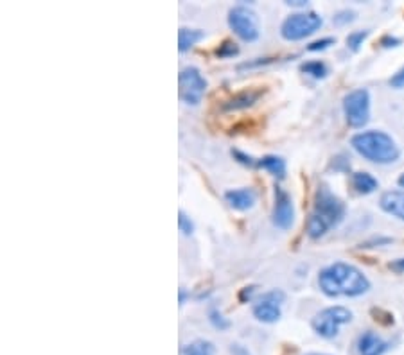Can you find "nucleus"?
<instances>
[{
  "label": "nucleus",
  "instance_id": "nucleus-14",
  "mask_svg": "<svg viewBox=\"0 0 404 355\" xmlns=\"http://www.w3.org/2000/svg\"><path fill=\"white\" fill-rule=\"evenodd\" d=\"M259 169H264V171H268L269 174L278 178V180H283L284 176H286V162L277 155H266L259 158Z\"/></svg>",
  "mask_w": 404,
  "mask_h": 355
},
{
  "label": "nucleus",
  "instance_id": "nucleus-31",
  "mask_svg": "<svg viewBox=\"0 0 404 355\" xmlns=\"http://www.w3.org/2000/svg\"><path fill=\"white\" fill-rule=\"evenodd\" d=\"M187 298H189V293L186 291V287L178 289V301H180V305H186Z\"/></svg>",
  "mask_w": 404,
  "mask_h": 355
},
{
  "label": "nucleus",
  "instance_id": "nucleus-7",
  "mask_svg": "<svg viewBox=\"0 0 404 355\" xmlns=\"http://www.w3.org/2000/svg\"><path fill=\"white\" fill-rule=\"evenodd\" d=\"M350 319H352V312H350L349 309H345V307L336 305L320 310V312L313 318L311 326L313 331L318 335H322V338L333 339L336 338L338 332H340V326L349 323Z\"/></svg>",
  "mask_w": 404,
  "mask_h": 355
},
{
  "label": "nucleus",
  "instance_id": "nucleus-32",
  "mask_svg": "<svg viewBox=\"0 0 404 355\" xmlns=\"http://www.w3.org/2000/svg\"><path fill=\"white\" fill-rule=\"evenodd\" d=\"M390 269H394V271H404V259H399L396 260V262L390 264Z\"/></svg>",
  "mask_w": 404,
  "mask_h": 355
},
{
  "label": "nucleus",
  "instance_id": "nucleus-35",
  "mask_svg": "<svg viewBox=\"0 0 404 355\" xmlns=\"http://www.w3.org/2000/svg\"><path fill=\"white\" fill-rule=\"evenodd\" d=\"M387 348H388V345H387V343H384V345H383V347H381V348H377V350L371 352V354H366V355H383V354H384V352H387Z\"/></svg>",
  "mask_w": 404,
  "mask_h": 355
},
{
  "label": "nucleus",
  "instance_id": "nucleus-2",
  "mask_svg": "<svg viewBox=\"0 0 404 355\" xmlns=\"http://www.w3.org/2000/svg\"><path fill=\"white\" fill-rule=\"evenodd\" d=\"M345 216V205L338 196H334L325 185L318 187L315 196V206L308 219V235L311 239H320L331 228L338 226Z\"/></svg>",
  "mask_w": 404,
  "mask_h": 355
},
{
  "label": "nucleus",
  "instance_id": "nucleus-8",
  "mask_svg": "<svg viewBox=\"0 0 404 355\" xmlns=\"http://www.w3.org/2000/svg\"><path fill=\"white\" fill-rule=\"evenodd\" d=\"M178 83H180V99L189 106H198L209 86L200 68L196 67L181 68Z\"/></svg>",
  "mask_w": 404,
  "mask_h": 355
},
{
  "label": "nucleus",
  "instance_id": "nucleus-28",
  "mask_svg": "<svg viewBox=\"0 0 404 355\" xmlns=\"http://www.w3.org/2000/svg\"><path fill=\"white\" fill-rule=\"evenodd\" d=\"M388 83H390L391 88H396V90H403V88H404V67L401 68V70H397L396 74L391 75Z\"/></svg>",
  "mask_w": 404,
  "mask_h": 355
},
{
  "label": "nucleus",
  "instance_id": "nucleus-5",
  "mask_svg": "<svg viewBox=\"0 0 404 355\" xmlns=\"http://www.w3.org/2000/svg\"><path fill=\"white\" fill-rule=\"evenodd\" d=\"M228 25L243 42H255L259 34H261L259 18H257L255 11L244 4L234 6L228 11Z\"/></svg>",
  "mask_w": 404,
  "mask_h": 355
},
{
  "label": "nucleus",
  "instance_id": "nucleus-13",
  "mask_svg": "<svg viewBox=\"0 0 404 355\" xmlns=\"http://www.w3.org/2000/svg\"><path fill=\"white\" fill-rule=\"evenodd\" d=\"M379 205L387 213L404 221V190H388L381 196Z\"/></svg>",
  "mask_w": 404,
  "mask_h": 355
},
{
  "label": "nucleus",
  "instance_id": "nucleus-29",
  "mask_svg": "<svg viewBox=\"0 0 404 355\" xmlns=\"http://www.w3.org/2000/svg\"><path fill=\"white\" fill-rule=\"evenodd\" d=\"M255 285H248V287H243L241 289L239 293V300L243 301V303H246V301H252L253 300V294H255Z\"/></svg>",
  "mask_w": 404,
  "mask_h": 355
},
{
  "label": "nucleus",
  "instance_id": "nucleus-12",
  "mask_svg": "<svg viewBox=\"0 0 404 355\" xmlns=\"http://www.w3.org/2000/svg\"><path fill=\"white\" fill-rule=\"evenodd\" d=\"M225 199L230 205V209L239 210H250L257 201V194L253 188H234V190H227L225 192Z\"/></svg>",
  "mask_w": 404,
  "mask_h": 355
},
{
  "label": "nucleus",
  "instance_id": "nucleus-23",
  "mask_svg": "<svg viewBox=\"0 0 404 355\" xmlns=\"http://www.w3.org/2000/svg\"><path fill=\"white\" fill-rule=\"evenodd\" d=\"M232 156H234V160H237L239 163L246 165V167H250V169L259 167V160L253 158V156H250V155H246V153H243V151L232 149Z\"/></svg>",
  "mask_w": 404,
  "mask_h": 355
},
{
  "label": "nucleus",
  "instance_id": "nucleus-15",
  "mask_svg": "<svg viewBox=\"0 0 404 355\" xmlns=\"http://www.w3.org/2000/svg\"><path fill=\"white\" fill-rule=\"evenodd\" d=\"M205 38V33L200 29H187V27H181L178 31V49L180 52H186L190 47H194L198 42H202Z\"/></svg>",
  "mask_w": 404,
  "mask_h": 355
},
{
  "label": "nucleus",
  "instance_id": "nucleus-3",
  "mask_svg": "<svg viewBox=\"0 0 404 355\" xmlns=\"http://www.w3.org/2000/svg\"><path fill=\"white\" fill-rule=\"evenodd\" d=\"M350 144L358 155L374 163H391L401 155L396 140L384 131H363L354 135Z\"/></svg>",
  "mask_w": 404,
  "mask_h": 355
},
{
  "label": "nucleus",
  "instance_id": "nucleus-34",
  "mask_svg": "<svg viewBox=\"0 0 404 355\" xmlns=\"http://www.w3.org/2000/svg\"><path fill=\"white\" fill-rule=\"evenodd\" d=\"M287 6H293V8H306L308 2H304V0H293V2H286Z\"/></svg>",
  "mask_w": 404,
  "mask_h": 355
},
{
  "label": "nucleus",
  "instance_id": "nucleus-25",
  "mask_svg": "<svg viewBox=\"0 0 404 355\" xmlns=\"http://www.w3.org/2000/svg\"><path fill=\"white\" fill-rule=\"evenodd\" d=\"M334 38H322V40H316V42H313L311 45L308 47V50H311V52H318V50H325L329 49L331 45H334Z\"/></svg>",
  "mask_w": 404,
  "mask_h": 355
},
{
  "label": "nucleus",
  "instance_id": "nucleus-16",
  "mask_svg": "<svg viewBox=\"0 0 404 355\" xmlns=\"http://www.w3.org/2000/svg\"><path fill=\"white\" fill-rule=\"evenodd\" d=\"M352 187L359 194H372L379 187V181L368 172H354L352 174Z\"/></svg>",
  "mask_w": 404,
  "mask_h": 355
},
{
  "label": "nucleus",
  "instance_id": "nucleus-24",
  "mask_svg": "<svg viewBox=\"0 0 404 355\" xmlns=\"http://www.w3.org/2000/svg\"><path fill=\"white\" fill-rule=\"evenodd\" d=\"M178 226H180V232L184 235H190L194 232V222L190 221V218L184 210L178 212Z\"/></svg>",
  "mask_w": 404,
  "mask_h": 355
},
{
  "label": "nucleus",
  "instance_id": "nucleus-21",
  "mask_svg": "<svg viewBox=\"0 0 404 355\" xmlns=\"http://www.w3.org/2000/svg\"><path fill=\"white\" fill-rule=\"evenodd\" d=\"M237 54H239V47H237V43L230 42V40L223 42V45H219V49H216V56L221 59L234 58Z\"/></svg>",
  "mask_w": 404,
  "mask_h": 355
},
{
  "label": "nucleus",
  "instance_id": "nucleus-30",
  "mask_svg": "<svg viewBox=\"0 0 404 355\" xmlns=\"http://www.w3.org/2000/svg\"><path fill=\"white\" fill-rule=\"evenodd\" d=\"M401 43L399 38H394V36H384L383 40H381V45L383 47H397Z\"/></svg>",
  "mask_w": 404,
  "mask_h": 355
},
{
  "label": "nucleus",
  "instance_id": "nucleus-33",
  "mask_svg": "<svg viewBox=\"0 0 404 355\" xmlns=\"http://www.w3.org/2000/svg\"><path fill=\"white\" fill-rule=\"evenodd\" d=\"M232 354L234 355H250L248 350H244L241 345H232Z\"/></svg>",
  "mask_w": 404,
  "mask_h": 355
},
{
  "label": "nucleus",
  "instance_id": "nucleus-1",
  "mask_svg": "<svg viewBox=\"0 0 404 355\" xmlns=\"http://www.w3.org/2000/svg\"><path fill=\"white\" fill-rule=\"evenodd\" d=\"M318 285L322 293L331 298H354L361 296L371 289V280L352 264L334 262L322 269L318 275Z\"/></svg>",
  "mask_w": 404,
  "mask_h": 355
},
{
  "label": "nucleus",
  "instance_id": "nucleus-27",
  "mask_svg": "<svg viewBox=\"0 0 404 355\" xmlns=\"http://www.w3.org/2000/svg\"><path fill=\"white\" fill-rule=\"evenodd\" d=\"M271 61H274V58H257V59H253V61L241 63V65H239V70H244V68L264 67V65H268V63H271Z\"/></svg>",
  "mask_w": 404,
  "mask_h": 355
},
{
  "label": "nucleus",
  "instance_id": "nucleus-10",
  "mask_svg": "<svg viewBox=\"0 0 404 355\" xmlns=\"http://www.w3.org/2000/svg\"><path fill=\"white\" fill-rule=\"evenodd\" d=\"M271 221L280 230H290L295 222V205L290 194L280 187H275L274 212H271Z\"/></svg>",
  "mask_w": 404,
  "mask_h": 355
},
{
  "label": "nucleus",
  "instance_id": "nucleus-20",
  "mask_svg": "<svg viewBox=\"0 0 404 355\" xmlns=\"http://www.w3.org/2000/svg\"><path fill=\"white\" fill-rule=\"evenodd\" d=\"M209 319H211L212 326H214V328H219V331H227L228 326H230V322H228L223 316V312L219 309H216V307H212V309L209 310Z\"/></svg>",
  "mask_w": 404,
  "mask_h": 355
},
{
  "label": "nucleus",
  "instance_id": "nucleus-22",
  "mask_svg": "<svg viewBox=\"0 0 404 355\" xmlns=\"http://www.w3.org/2000/svg\"><path fill=\"white\" fill-rule=\"evenodd\" d=\"M368 34H371L368 31H354V33H350L349 36H347V47L356 52V50H359V47L363 45V42H365Z\"/></svg>",
  "mask_w": 404,
  "mask_h": 355
},
{
  "label": "nucleus",
  "instance_id": "nucleus-11",
  "mask_svg": "<svg viewBox=\"0 0 404 355\" xmlns=\"http://www.w3.org/2000/svg\"><path fill=\"white\" fill-rule=\"evenodd\" d=\"M261 90H243V92L234 93L227 100H223L221 112H241V109L252 108L257 100L261 99Z\"/></svg>",
  "mask_w": 404,
  "mask_h": 355
},
{
  "label": "nucleus",
  "instance_id": "nucleus-26",
  "mask_svg": "<svg viewBox=\"0 0 404 355\" xmlns=\"http://www.w3.org/2000/svg\"><path fill=\"white\" fill-rule=\"evenodd\" d=\"M354 18H356V13L349 11V9H343V11L336 13V17H334V24L345 25V24H350V22H354Z\"/></svg>",
  "mask_w": 404,
  "mask_h": 355
},
{
  "label": "nucleus",
  "instance_id": "nucleus-6",
  "mask_svg": "<svg viewBox=\"0 0 404 355\" xmlns=\"http://www.w3.org/2000/svg\"><path fill=\"white\" fill-rule=\"evenodd\" d=\"M347 124L350 128H363L371 121V93L365 88H356L343 99Z\"/></svg>",
  "mask_w": 404,
  "mask_h": 355
},
{
  "label": "nucleus",
  "instance_id": "nucleus-19",
  "mask_svg": "<svg viewBox=\"0 0 404 355\" xmlns=\"http://www.w3.org/2000/svg\"><path fill=\"white\" fill-rule=\"evenodd\" d=\"M300 70L306 72L308 75H311V77H315V80H324L325 75L329 74V68L327 65H325L324 61H308L304 63L302 67H300Z\"/></svg>",
  "mask_w": 404,
  "mask_h": 355
},
{
  "label": "nucleus",
  "instance_id": "nucleus-17",
  "mask_svg": "<svg viewBox=\"0 0 404 355\" xmlns=\"http://www.w3.org/2000/svg\"><path fill=\"white\" fill-rule=\"evenodd\" d=\"M383 345L384 343L381 341V338H379L377 334H374V332H365L358 341V350L361 352V355H366L371 354V352L377 350V348H381Z\"/></svg>",
  "mask_w": 404,
  "mask_h": 355
},
{
  "label": "nucleus",
  "instance_id": "nucleus-4",
  "mask_svg": "<svg viewBox=\"0 0 404 355\" xmlns=\"http://www.w3.org/2000/svg\"><path fill=\"white\" fill-rule=\"evenodd\" d=\"M324 20L320 15L309 11V13H293L280 25V34L287 42H299L304 38L311 36L313 33L320 29Z\"/></svg>",
  "mask_w": 404,
  "mask_h": 355
},
{
  "label": "nucleus",
  "instance_id": "nucleus-18",
  "mask_svg": "<svg viewBox=\"0 0 404 355\" xmlns=\"http://www.w3.org/2000/svg\"><path fill=\"white\" fill-rule=\"evenodd\" d=\"M214 354V347L212 343L205 341V339H198L193 343L186 345L181 348V355H212Z\"/></svg>",
  "mask_w": 404,
  "mask_h": 355
},
{
  "label": "nucleus",
  "instance_id": "nucleus-36",
  "mask_svg": "<svg viewBox=\"0 0 404 355\" xmlns=\"http://www.w3.org/2000/svg\"><path fill=\"white\" fill-rule=\"evenodd\" d=\"M399 185H401V187H404V174L399 176Z\"/></svg>",
  "mask_w": 404,
  "mask_h": 355
},
{
  "label": "nucleus",
  "instance_id": "nucleus-37",
  "mask_svg": "<svg viewBox=\"0 0 404 355\" xmlns=\"http://www.w3.org/2000/svg\"><path fill=\"white\" fill-rule=\"evenodd\" d=\"M309 355H324V354H309Z\"/></svg>",
  "mask_w": 404,
  "mask_h": 355
},
{
  "label": "nucleus",
  "instance_id": "nucleus-9",
  "mask_svg": "<svg viewBox=\"0 0 404 355\" xmlns=\"http://www.w3.org/2000/svg\"><path fill=\"white\" fill-rule=\"evenodd\" d=\"M284 293L274 289V291H268L262 296H259L257 303L253 305V316H255L257 322L262 323H275L280 319L283 316V310H280V303L284 301Z\"/></svg>",
  "mask_w": 404,
  "mask_h": 355
}]
</instances>
